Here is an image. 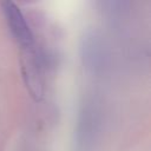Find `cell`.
<instances>
[{
    "instance_id": "obj_1",
    "label": "cell",
    "mask_w": 151,
    "mask_h": 151,
    "mask_svg": "<svg viewBox=\"0 0 151 151\" xmlns=\"http://www.w3.org/2000/svg\"><path fill=\"white\" fill-rule=\"evenodd\" d=\"M80 57L84 67L93 73L100 74L109 65V48L104 37L96 29L84 33L80 41Z\"/></svg>"
},
{
    "instance_id": "obj_2",
    "label": "cell",
    "mask_w": 151,
    "mask_h": 151,
    "mask_svg": "<svg viewBox=\"0 0 151 151\" xmlns=\"http://www.w3.org/2000/svg\"><path fill=\"white\" fill-rule=\"evenodd\" d=\"M100 110L98 105L90 100L83 105L77 124L76 138L79 151H91L97 142L100 130Z\"/></svg>"
},
{
    "instance_id": "obj_3",
    "label": "cell",
    "mask_w": 151,
    "mask_h": 151,
    "mask_svg": "<svg viewBox=\"0 0 151 151\" xmlns=\"http://www.w3.org/2000/svg\"><path fill=\"white\" fill-rule=\"evenodd\" d=\"M2 9L7 26L17 42L27 51L33 48V34L20 8H18V6L14 2L6 1L2 4Z\"/></svg>"
},
{
    "instance_id": "obj_4",
    "label": "cell",
    "mask_w": 151,
    "mask_h": 151,
    "mask_svg": "<svg viewBox=\"0 0 151 151\" xmlns=\"http://www.w3.org/2000/svg\"><path fill=\"white\" fill-rule=\"evenodd\" d=\"M103 13L111 20H122L125 18L130 9V2L127 1H104L100 2Z\"/></svg>"
}]
</instances>
